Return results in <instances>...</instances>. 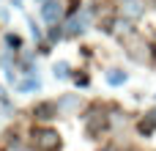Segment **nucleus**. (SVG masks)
<instances>
[{"instance_id":"nucleus-1","label":"nucleus","mask_w":156,"mask_h":151,"mask_svg":"<svg viewBox=\"0 0 156 151\" xmlns=\"http://www.w3.org/2000/svg\"><path fill=\"white\" fill-rule=\"evenodd\" d=\"M36 143H38L41 151H58L60 149V138H58V132H52V129H38V132H36Z\"/></svg>"},{"instance_id":"nucleus-2","label":"nucleus","mask_w":156,"mask_h":151,"mask_svg":"<svg viewBox=\"0 0 156 151\" xmlns=\"http://www.w3.org/2000/svg\"><path fill=\"white\" fill-rule=\"evenodd\" d=\"M143 14H145V3H143V0H121V17H123V19L134 22V19H140Z\"/></svg>"},{"instance_id":"nucleus-3","label":"nucleus","mask_w":156,"mask_h":151,"mask_svg":"<svg viewBox=\"0 0 156 151\" xmlns=\"http://www.w3.org/2000/svg\"><path fill=\"white\" fill-rule=\"evenodd\" d=\"M60 14H63V3H60V0H47V3L41 6V19H44L47 25H55V22L60 19Z\"/></svg>"},{"instance_id":"nucleus-4","label":"nucleus","mask_w":156,"mask_h":151,"mask_svg":"<svg viewBox=\"0 0 156 151\" xmlns=\"http://www.w3.org/2000/svg\"><path fill=\"white\" fill-rule=\"evenodd\" d=\"M38 88H41V83H38V77H36L33 72H27V77L19 80V91H22V94H27V91H38Z\"/></svg>"},{"instance_id":"nucleus-5","label":"nucleus","mask_w":156,"mask_h":151,"mask_svg":"<svg viewBox=\"0 0 156 151\" xmlns=\"http://www.w3.org/2000/svg\"><path fill=\"white\" fill-rule=\"evenodd\" d=\"M82 30H85V28H82V17H74V19L66 22V30H63V33H66L69 39H74V36H80Z\"/></svg>"},{"instance_id":"nucleus-6","label":"nucleus","mask_w":156,"mask_h":151,"mask_svg":"<svg viewBox=\"0 0 156 151\" xmlns=\"http://www.w3.org/2000/svg\"><path fill=\"white\" fill-rule=\"evenodd\" d=\"M107 83H110V85H123V83H126V72H121V69H112V72L107 74Z\"/></svg>"},{"instance_id":"nucleus-7","label":"nucleus","mask_w":156,"mask_h":151,"mask_svg":"<svg viewBox=\"0 0 156 151\" xmlns=\"http://www.w3.org/2000/svg\"><path fill=\"white\" fill-rule=\"evenodd\" d=\"M154 127H156V110H151V113H148V118L140 124V129H143V132H151Z\"/></svg>"},{"instance_id":"nucleus-8","label":"nucleus","mask_w":156,"mask_h":151,"mask_svg":"<svg viewBox=\"0 0 156 151\" xmlns=\"http://www.w3.org/2000/svg\"><path fill=\"white\" fill-rule=\"evenodd\" d=\"M66 74H69V66H66V63H55V77H60V80H63Z\"/></svg>"},{"instance_id":"nucleus-9","label":"nucleus","mask_w":156,"mask_h":151,"mask_svg":"<svg viewBox=\"0 0 156 151\" xmlns=\"http://www.w3.org/2000/svg\"><path fill=\"white\" fill-rule=\"evenodd\" d=\"M8 151H27V149H22V146H14V149H8Z\"/></svg>"},{"instance_id":"nucleus-10","label":"nucleus","mask_w":156,"mask_h":151,"mask_svg":"<svg viewBox=\"0 0 156 151\" xmlns=\"http://www.w3.org/2000/svg\"><path fill=\"white\" fill-rule=\"evenodd\" d=\"M38 3H47V0H38Z\"/></svg>"},{"instance_id":"nucleus-11","label":"nucleus","mask_w":156,"mask_h":151,"mask_svg":"<svg viewBox=\"0 0 156 151\" xmlns=\"http://www.w3.org/2000/svg\"><path fill=\"white\" fill-rule=\"evenodd\" d=\"M0 94H3V91H0Z\"/></svg>"}]
</instances>
